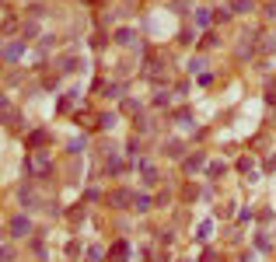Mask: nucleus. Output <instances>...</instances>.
Returning a JSON list of instances; mask_svg holds the SVG:
<instances>
[{
  "label": "nucleus",
  "mask_w": 276,
  "mask_h": 262,
  "mask_svg": "<svg viewBox=\"0 0 276 262\" xmlns=\"http://www.w3.org/2000/svg\"><path fill=\"white\" fill-rule=\"evenodd\" d=\"M25 171H28L32 178H49V175H53V158H49V151H28Z\"/></svg>",
  "instance_id": "f257e3e1"
},
{
  "label": "nucleus",
  "mask_w": 276,
  "mask_h": 262,
  "mask_svg": "<svg viewBox=\"0 0 276 262\" xmlns=\"http://www.w3.org/2000/svg\"><path fill=\"white\" fill-rule=\"evenodd\" d=\"M28 234H32V217H28V213L11 217V224H7V238L21 241V238H28Z\"/></svg>",
  "instance_id": "f03ea898"
},
{
  "label": "nucleus",
  "mask_w": 276,
  "mask_h": 262,
  "mask_svg": "<svg viewBox=\"0 0 276 262\" xmlns=\"http://www.w3.org/2000/svg\"><path fill=\"white\" fill-rule=\"evenodd\" d=\"M133 199H137L133 189H112V193H108V206H112V210H126V206L133 210Z\"/></svg>",
  "instance_id": "7ed1b4c3"
},
{
  "label": "nucleus",
  "mask_w": 276,
  "mask_h": 262,
  "mask_svg": "<svg viewBox=\"0 0 276 262\" xmlns=\"http://www.w3.org/2000/svg\"><path fill=\"white\" fill-rule=\"evenodd\" d=\"M25 46H28L25 39H14V42H7L4 49H0V60H7V63H14V60H21V56H25Z\"/></svg>",
  "instance_id": "20e7f679"
},
{
  "label": "nucleus",
  "mask_w": 276,
  "mask_h": 262,
  "mask_svg": "<svg viewBox=\"0 0 276 262\" xmlns=\"http://www.w3.org/2000/svg\"><path fill=\"white\" fill-rule=\"evenodd\" d=\"M88 63L77 56V53H67V56H60V73H77V70H84Z\"/></svg>",
  "instance_id": "39448f33"
},
{
  "label": "nucleus",
  "mask_w": 276,
  "mask_h": 262,
  "mask_svg": "<svg viewBox=\"0 0 276 262\" xmlns=\"http://www.w3.org/2000/svg\"><path fill=\"white\" fill-rule=\"evenodd\" d=\"M203 164H207V154H203V151H192L189 158H182V171H185V175H192V171H200Z\"/></svg>",
  "instance_id": "423d86ee"
},
{
  "label": "nucleus",
  "mask_w": 276,
  "mask_h": 262,
  "mask_svg": "<svg viewBox=\"0 0 276 262\" xmlns=\"http://www.w3.org/2000/svg\"><path fill=\"white\" fill-rule=\"evenodd\" d=\"M165 154H168L172 161H182V158H185V143H182V140H175V136H172V140H165Z\"/></svg>",
  "instance_id": "0eeeda50"
},
{
  "label": "nucleus",
  "mask_w": 276,
  "mask_h": 262,
  "mask_svg": "<svg viewBox=\"0 0 276 262\" xmlns=\"http://www.w3.org/2000/svg\"><path fill=\"white\" fill-rule=\"evenodd\" d=\"M112 42H115V46H133V42H137V32H133V28H115Z\"/></svg>",
  "instance_id": "6e6552de"
},
{
  "label": "nucleus",
  "mask_w": 276,
  "mask_h": 262,
  "mask_svg": "<svg viewBox=\"0 0 276 262\" xmlns=\"http://www.w3.org/2000/svg\"><path fill=\"white\" fill-rule=\"evenodd\" d=\"M21 206H25V210H35V206H38V193H35V185H21Z\"/></svg>",
  "instance_id": "1a4fd4ad"
},
{
  "label": "nucleus",
  "mask_w": 276,
  "mask_h": 262,
  "mask_svg": "<svg viewBox=\"0 0 276 262\" xmlns=\"http://www.w3.org/2000/svg\"><path fill=\"white\" fill-rule=\"evenodd\" d=\"M108 259H112V262H126V259H130V245H126V241H115V245L108 248Z\"/></svg>",
  "instance_id": "9d476101"
},
{
  "label": "nucleus",
  "mask_w": 276,
  "mask_h": 262,
  "mask_svg": "<svg viewBox=\"0 0 276 262\" xmlns=\"http://www.w3.org/2000/svg\"><path fill=\"white\" fill-rule=\"evenodd\" d=\"M42 143H49V133H46V130H35L25 147H28V151H42Z\"/></svg>",
  "instance_id": "9b49d317"
},
{
  "label": "nucleus",
  "mask_w": 276,
  "mask_h": 262,
  "mask_svg": "<svg viewBox=\"0 0 276 262\" xmlns=\"http://www.w3.org/2000/svg\"><path fill=\"white\" fill-rule=\"evenodd\" d=\"M18 39H25V42H28V39H42V35H38V25H35L32 18L21 21V35H18Z\"/></svg>",
  "instance_id": "f8f14e48"
},
{
  "label": "nucleus",
  "mask_w": 276,
  "mask_h": 262,
  "mask_svg": "<svg viewBox=\"0 0 276 262\" xmlns=\"http://www.w3.org/2000/svg\"><path fill=\"white\" fill-rule=\"evenodd\" d=\"M115 123H119V112H102V116H98V130L102 133H108Z\"/></svg>",
  "instance_id": "ddd939ff"
},
{
  "label": "nucleus",
  "mask_w": 276,
  "mask_h": 262,
  "mask_svg": "<svg viewBox=\"0 0 276 262\" xmlns=\"http://www.w3.org/2000/svg\"><path fill=\"white\" fill-rule=\"evenodd\" d=\"M192 21H196V28H210V25H213V14H210L207 7H200V11L192 14Z\"/></svg>",
  "instance_id": "4468645a"
},
{
  "label": "nucleus",
  "mask_w": 276,
  "mask_h": 262,
  "mask_svg": "<svg viewBox=\"0 0 276 262\" xmlns=\"http://www.w3.org/2000/svg\"><path fill=\"white\" fill-rule=\"evenodd\" d=\"M0 116H4V126H11V130H21V116H18L14 108H4Z\"/></svg>",
  "instance_id": "2eb2a0df"
},
{
  "label": "nucleus",
  "mask_w": 276,
  "mask_h": 262,
  "mask_svg": "<svg viewBox=\"0 0 276 262\" xmlns=\"http://www.w3.org/2000/svg\"><path fill=\"white\" fill-rule=\"evenodd\" d=\"M231 11H234V14H252V11H255V0H234Z\"/></svg>",
  "instance_id": "dca6fc26"
},
{
  "label": "nucleus",
  "mask_w": 276,
  "mask_h": 262,
  "mask_svg": "<svg viewBox=\"0 0 276 262\" xmlns=\"http://www.w3.org/2000/svg\"><path fill=\"white\" fill-rule=\"evenodd\" d=\"M123 171H126V164H123L119 158H108V161H105V175H123Z\"/></svg>",
  "instance_id": "f3484780"
},
{
  "label": "nucleus",
  "mask_w": 276,
  "mask_h": 262,
  "mask_svg": "<svg viewBox=\"0 0 276 262\" xmlns=\"http://www.w3.org/2000/svg\"><path fill=\"white\" fill-rule=\"evenodd\" d=\"M133 210H137V213H147V210H150V196H147V193H137V199H133Z\"/></svg>",
  "instance_id": "a211bd4d"
},
{
  "label": "nucleus",
  "mask_w": 276,
  "mask_h": 262,
  "mask_svg": "<svg viewBox=\"0 0 276 262\" xmlns=\"http://www.w3.org/2000/svg\"><path fill=\"white\" fill-rule=\"evenodd\" d=\"M119 91H123V84H119V81H108V84H102V95H105V98H119Z\"/></svg>",
  "instance_id": "6ab92c4d"
},
{
  "label": "nucleus",
  "mask_w": 276,
  "mask_h": 262,
  "mask_svg": "<svg viewBox=\"0 0 276 262\" xmlns=\"http://www.w3.org/2000/svg\"><path fill=\"white\" fill-rule=\"evenodd\" d=\"M200 46H203V49H213V46H220V35H217V32H207Z\"/></svg>",
  "instance_id": "aec40b11"
},
{
  "label": "nucleus",
  "mask_w": 276,
  "mask_h": 262,
  "mask_svg": "<svg viewBox=\"0 0 276 262\" xmlns=\"http://www.w3.org/2000/svg\"><path fill=\"white\" fill-rule=\"evenodd\" d=\"M154 105H157V108H168V105H172V91H157V95H154Z\"/></svg>",
  "instance_id": "412c9836"
},
{
  "label": "nucleus",
  "mask_w": 276,
  "mask_h": 262,
  "mask_svg": "<svg viewBox=\"0 0 276 262\" xmlns=\"http://www.w3.org/2000/svg\"><path fill=\"white\" fill-rule=\"evenodd\" d=\"M175 123H178V126H192V112H189V108H178V112H175Z\"/></svg>",
  "instance_id": "4be33fe9"
},
{
  "label": "nucleus",
  "mask_w": 276,
  "mask_h": 262,
  "mask_svg": "<svg viewBox=\"0 0 276 262\" xmlns=\"http://www.w3.org/2000/svg\"><path fill=\"white\" fill-rule=\"evenodd\" d=\"M14 255H18V252H14V245H7V241L0 245V262H14Z\"/></svg>",
  "instance_id": "5701e85b"
},
{
  "label": "nucleus",
  "mask_w": 276,
  "mask_h": 262,
  "mask_svg": "<svg viewBox=\"0 0 276 262\" xmlns=\"http://www.w3.org/2000/svg\"><path fill=\"white\" fill-rule=\"evenodd\" d=\"M84 147H88V140L81 136V140H70V147H67V151H70V154L77 158V154H84Z\"/></svg>",
  "instance_id": "b1692460"
},
{
  "label": "nucleus",
  "mask_w": 276,
  "mask_h": 262,
  "mask_svg": "<svg viewBox=\"0 0 276 262\" xmlns=\"http://www.w3.org/2000/svg\"><path fill=\"white\" fill-rule=\"evenodd\" d=\"M255 248H259V252H269V248H273V241L266 238V231H259V234H255Z\"/></svg>",
  "instance_id": "393cba45"
},
{
  "label": "nucleus",
  "mask_w": 276,
  "mask_h": 262,
  "mask_svg": "<svg viewBox=\"0 0 276 262\" xmlns=\"http://www.w3.org/2000/svg\"><path fill=\"white\" fill-rule=\"evenodd\" d=\"M102 259H105V248L102 245H91L88 248V262H102Z\"/></svg>",
  "instance_id": "a878e982"
},
{
  "label": "nucleus",
  "mask_w": 276,
  "mask_h": 262,
  "mask_svg": "<svg viewBox=\"0 0 276 262\" xmlns=\"http://www.w3.org/2000/svg\"><path fill=\"white\" fill-rule=\"evenodd\" d=\"M126 154H130V158H133V161H137V158H140V136H133V140H130V143H126Z\"/></svg>",
  "instance_id": "bb28decb"
},
{
  "label": "nucleus",
  "mask_w": 276,
  "mask_h": 262,
  "mask_svg": "<svg viewBox=\"0 0 276 262\" xmlns=\"http://www.w3.org/2000/svg\"><path fill=\"white\" fill-rule=\"evenodd\" d=\"M231 14H234L231 7H220V11H213V21H220V25H224V21H231Z\"/></svg>",
  "instance_id": "cd10ccee"
},
{
  "label": "nucleus",
  "mask_w": 276,
  "mask_h": 262,
  "mask_svg": "<svg viewBox=\"0 0 276 262\" xmlns=\"http://www.w3.org/2000/svg\"><path fill=\"white\" fill-rule=\"evenodd\" d=\"M203 66H207V63H203V60H200V56H192V60H189V66H185V70H189V73H200V70H203Z\"/></svg>",
  "instance_id": "c85d7f7f"
},
{
  "label": "nucleus",
  "mask_w": 276,
  "mask_h": 262,
  "mask_svg": "<svg viewBox=\"0 0 276 262\" xmlns=\"http://www.w3.org/2000/svg\"><path fill=\"white\" fill-rule=\"evenodd\" d=\"M123 112H130V116H137V112H140V101L126 98V101H123Z\"/></svg>",
  "instance_id": "c756f323"
},
{
  "label": "nucleus",
  "mask_w": 276,
  "mask_h": 262,
  "mask_svg": "<svg viewBox=\"0 0 276 262\" xmlns=\"http://www.w3.org/2000/svg\"><path fill=\"white\" fill-rule=\"evenodd\" d=\"M224 171H227L224 161H213V164H210V178H217V175H224Z\"/></svg>",
  "instance_id": "7c9ffc66"
},
{
  "label": "nucleus",
  "mask_w": 276,
  "mask_h": 262,
  "mask_svg": "<svg viewBox=\"0 0 276 262\" xmlns=\"http://www.w3.org/2000/svg\"><path fill=\"white\" fill-rule=\"evenodd\" d=\"M42 14H46L42 4H32V7H28V18H32V21H35V18H42Z\"/></svg>",
  "instance_id": "2f4dec72"
},
{
  "label": "nucleus",
  "mask_w": 276,
  "mask_h": 262,
  "mask_svg": "<svg viewBox=\"0 0 276 262\" xmlns=\"http://www.w3.org/2000/svg\"><path fill=\"white\" fill-rule=\"evenodd\" d=\"M238 171H245V175H252V158H242V161H238Z\"/></svg>",
  "instance_id": "473e14b6"
},
{
  "label": "nucleus",
  "mask_w": 276,
  "mask_h": 262,
  "mask_svg": "<svg viewBox=\"0 0 276 262\" xmlns=\"http://www.w3.org/2000/svg\"><path fill=\"white\" fill-rule=\"evenodd\" d=\"M49 46H53V35H42V42H38V53H46Z\"/></svg>",
  "instance_id": "72a5a7b5"
},
{
  "label": "nucleus",
  "mask_w": 276,
  "mask_h": 262,
  "mask_svg": "<svg viewBox=\"0 0 276 262\" xmlns=\"http://www.w3.org/2000/svg\"><path fill=\"white\" fill-rule=\"evenodd\" d=\"M210 238V224H203V228H200V234H196V241H207Z\"/></svg>",
  "instance_id": "f704fd0d"
},
{
  "label": "nucleus",
  "mask_w": 276,
  "mask_h": 262,
  "mask_svg": "<svg viewBox=\"0 0 276 262\" xmlns=\"http://www.w3.org/2000/svg\"><path fill=\"white\" fill-rule=\"evenodd\" d=\"M175 95H178V98H185V95H189V84H185V81H178V88H175Z\"/></svg>",
  "instance_id": "c9c22d12"
},
{
  "label": "nucleus",
  "mask_w": 276,
  "mask_h": 262,
  "mask_svg": "<svg viewBox=\"0 0 276 262\" xmlns=\"http://www.w3.org/2000/svg\"><path fill=\"white\" fill-rule=\"evenodd\" d=\"M266 101H269V105H276V88H273V84L266 88Z\"/></svg>",
  "instance_id": "e433bc0d"
},
{
  "label": "nucleus",
  "mask_w": 276,
  "mask_h": 262,
  "mask_svg": "<svg viewBox=\"0 0 276 262\" xmlns=\"http://www.w3.org/2000/svg\"><path fill=\"white\" fill-rule=\"evenodd\" d=\"M266 18H276V0H269V4H266Z\"/></svg>",
  "instance_id": "4c0bfd02"
},
{
  "label": "nucleus",
  "mask_w": 276,
  "mask_h": 262,
  "mask_svg": "<svg viewBox=\"0 0 276 262\" xmlns=\"http://www.w3.org/2000/svg\"><path fill=\"white\" fill-rule=\"evenodd\" d=\"M4 108H7V98H4V95H0V112H4Z\"/></svg>",
  "instance_id": "58836bf2"
}]
</instances>
